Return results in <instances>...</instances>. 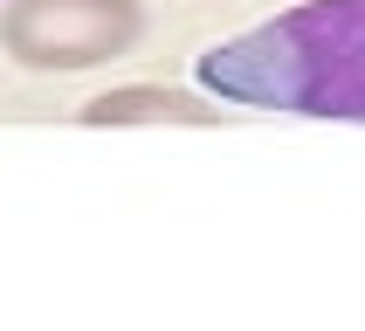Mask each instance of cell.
Listing matches in <instances>:
<instances>
[{"mask_svg": "<svg viewBox=\"0 0 365 331\" xmlns=\"http://www.w3.org/2000/svg\"><path fill=\"white\" fill-rule=\"evenodd\" d=\"M207 97L289 118H365V0H304L193 62Z\"/></svg>", "mask_w": 365, "mask_h": 331, "instance_id": "cell-1", "label": "cell"}, {"mask_svg": "<svg viewBox=\"0 0 365 331\" xmlns=\"http://www.w3.org/2000/svg\"><path fill=\"white\" fill-rule=\"evenodd\" d=\"M145 35L138 0H0V56L35 76H76L131 56Z\"/></svg>", "mask_w": 365, "mask_h": 331, "instance_id": "cell-2", "label": "cell"}, {"mask_svg": "<svg viewBox=\"0 0 365 331\" xmlns=\"http://www.w3.org/2000/svg\"><path fill=\"white\" fill-rule=\"evenodd\" d=\"M221 97L180 90V83H118L76 111V124H221Z\"/></svg>", "mask_w": 365, "mask_h": 331, "instance_id": "cell-3", "label": "cell"}]
</instances>
